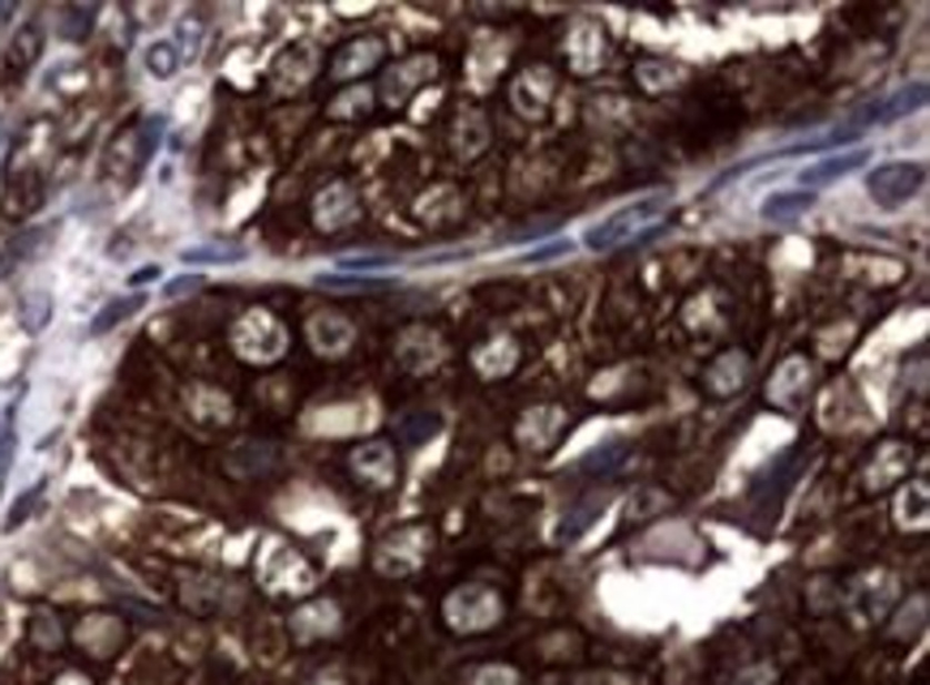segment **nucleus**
Here are the masks:
<instances>
[{
    "label": "nucleus",
    "mask_w": 930,
    "mask_h": 685,
    "mask_svg": "<svg viewBox=\"0 0 930 685\" xmlns=\"http://www.w3.org/2000/svg\"><path fill=\"white\" fill-rule=\"evenodd\" d=\"M228 343H232V356L237 360L253 364V369H270V364H279V360L288 356L292 330H288V322L274 309L253 304V309H244L237 322H232Z\"/></svg>",
    "instance_id": "nucleus-1"
},
{
    "label": "nucleus",
    "mask_w": 930,
    "mask_h": 685,
    "mask_svg": "<svg viewBox=\"0 0 930 685\" xmlns=\"http://www.w3.org/2000/svg\"><path fill=\"white\" fill-rule=\"evenodd\" d=\"M669 193H652V198H639V202H630V206L613 210L609 219H600V223H592L588 232H583V244L588 249H597V253H609V249H618V244H627V240H643L657 232L660 214L669 210Z\"/></svg>",
    "instance_id": "nucleus-2"
},
{
    "label": "nucleus",
    "mask_w": 930,
    "mask_h": 685,
    "mask_svg": "<svg viewBox=\"0 0 930 685\" xmlns=\"http://www.w3.org/2000/svg\"><path fill=\"white\" fill-rule=\"evenodd\" d=\"M927 184V168L918 159H888L879 168H870L867 177V193L874 198V206L897 210L904 206L909 198H918Z\"/></svg>",
    "instance_id": "nucleus-3"
},
{
    "label": "nucleus",
    "mask_w": 930,
    "mask_h": 685,
    "mask_svg": "<svg viewBox=\"0 0 930 685\" xmlns=\"http://www.w3.org/2000/svg\"><path fill=\"white\" fill-rule=\"evenodd\" d=\"M309 214H313V228H318V232H327V236L357 228L360 214H364L357 184H352V180H343V177L327 180V184L313 193V206H309Z\"/></svg>",
    "instance_id": "nucleus-4"
},
{
    "label": "nucleus",
    "mask_w": 930,
    "mask_h": 685,
    "mask_svg": "<svg viewBox=\"0 0 930 685\" xmlns=\"http://www.w3.org/2000/svg\"><path fill=\"white\" fill-rule=\"evenodd\" d=\"M447 356H450V347H447V339H442V330L424 326V322L403 326L399 330V339H394V360H399V369L412 373V377H424V373L442 369Z\"/></svg>",
    "instance_id": "nucleus-5"
},
{
    "label": "nucleus",
    "mask_w": 930,
    "mask_h": 685,
    "mask_svg": "<svg viewBox=\"0 0 930 685\" xmlns=\"http://www.w3.org/2000/svg\"><path fill=\"white\" fill-rule=\"evenodd\" d=\"M318 69H322L318 43H304V39H300L292 48H283V52L274 57V64H270V94H274V99H292V94H300V90L318 78Z\"/></svg>",
    "instance_id": "nucleus-6"
},
{
    "label": "nucleus",
    "mask_w": 930,
    "mask_h": 685,
    "mask_svg": "<svg viewBox=\"0 0 930 685\" xmlns=\"http://www.w3.org/2000/svg\"><path fill=\"white\" fill-rule=\"evenodd\" d=\"M258 574H262L267 592H274V596H300V592L313 587V570L304 566V557H300L297 548H288V544H274V540H270L267 553H262Z\"/></svg>",
    "instance_id": "nucleus-7"
},
{
    "label": "nucleus",
    "mask_w": 930,
    "mask_h": 685,
    "mask_svg": "<svg viewBox=\"0 0 930 685\" xmlns=\"http://www.w3.org/2000/svg\"><path fill=\"white\" fill-rule=\"evenodd\" d=\"M562 52H567V64L574 78H592V73H600V64L609 60V34L592 18H574L567 27V39H562Z\"/></svg>",
    "instance_id": "nucleus-8"
},
{
    "label": "nucleus",
    "mask_w": 930,
    "mask_h": 685,
    "mask_svg": "<svg viewBox=\"0 0 930 685\" xmlns=\"http://www.w3.org/2000/svg\"><path fill=\"white\" fill-rule=\"evenodd\" d=\"M447 622L450 629H463V634H477L502 622V596L489 592V587H459L447 600Z\"/></svg>",
    "instance_id": "nucleus-9"
},
{
    "label": "nucleus",
    "mask_w": 930,
    "mask_h": 685,
    "mask_svg": "<svg viewBox=\"0 0 930 685\" xmlns=\"http://www.w3.org/2000/svg\"><path fill=\"white\" fill-rule=\"evenodd\" d=\"M48 202V180L39 168H13L4 189H0V219L9 223H27Z\"/></svg>",
    "instance_id": "nucleus-10"
},
{
    "label": "nucleus",
    "mask_w": 930,
    "mask_h": 685,
    "mask_svg": "<svg viewBox=\"0 0 930 685\" xmlns=\"http://www.w3.org/2000/svg\"><path fill=\"white\" fill-rule=\"evenodd\" d=\"M553 94H558V73L549 64H528L510 82V108L528 120H544L553 108Z\"/></svg>",
    "instance_id": "nucleus-11"
},
{
    "label": "nucleus",
    "mask_w": 930,
    "mask_h": 685,
    "mask_svg": "<svg viewBox=\"0 0 930 685\" xmlns=\"http://www.w3.org/2000/svg\"><path fill=\"white\" fill-rule=\"evenodd\" d=\"M304 343H309L313 356L343 360L352 352V343H357V326L343 313H334V309H318V313L304 318Z\"/></svg>",
    "instance_id": "nucleus-12"
},
{
    "label": "nucleus",
    "mask_w": 930,
    "mask_h": 685,
    "mask_svg": "<svg viewBox=\"0 0 930 685\" xmlns=\"http://www.w3.org/2000/svg\"><path fill=\"white\" fill-rule=\"evenodd\" d=\"M382 60H387V39H382V34H357V39H348V43L330 57L327 73L334 82H360L364 73L382 69Z\"/></svg>",
    "instance_id": "nucleus-13"
},
{
    "label": "nucleus",
    "mask_w": 930,
    "mask_h": 685,
    "mask_svg": "<svg viewBox=\"0 0 930 685\" xmlns=\"http://www.w3.org/2000/svg\"><path fill=\"white\" fill-rule=\"evenodd\" d=\"M810 386H814V364L807 356H784L777 373L768 377V403L777 412H798L807 403Z\"/></svg>",
    "instance_id": "nucleus-14"
},
{
    "label": "nucleus",
    "mask_w": 930,
    "mask_h": 685,
    "mask_svg": "<svg viewBox=\"0 0 930 685\" xmlns=\"http://www.w3.org/2000/svg\"><path fill=\"white\" fill-rule=\"evenodd\" d=\"M429 544H433V532H429V527H399L394 536L382 540V548H378V570H382V574H412V570H420V562L429 557Z\"/></svg>",
    "instance_id": "nucleus-15"
},
{
    "label": "nucleus",
    "mask_w": 930,
    "mask_h": 685,
    "mask_svg": "<svg viewBox=\"0 0 930 685\" xmlns=\"http://www.w3.org/2000/svg\"><path fill=\"white\" fill-rule=\"evenodd\" d=\"M348 467L369 488H394L399 484V454H394L390 442H360V446H352Z\"/></svg>",
    "instance_id": "nucleus-16"
},
{
    "label": "nucleus",
    "mask_w": 930,
    "mask_h": 685,
    "mask_svg": "<svg viewBox=\"0 0 930 685\" xmlns=\"http://www.w3.org/2000/svg\"><path fill=\"white\" fill-rule=\"evenodd\" d=\"M438 78V57L433 52H417V57L399 60V64H390L387 78H382V99H387L390 108H399V103H408L412 94H417L424 82H433Z\"/></svg>",
    "instance_id": "nucleus-17"
},
{
    "label": "nucleus",
    "mask_w": 930,
    "mask_h": 685,
    "mask_svg": "<svg viewBox=\"0 0 930 685\" xmlns=\"http://www.w3.org/2000/svg\"><path fill=\"white\" fill-rule=\"evenodd\" d=\"M747 382H750V356L742 347H724L717 360H708V369L699 377V386H703L708 399H733V394L747 390Z\"/></svg>",
    "instance_id": "nucleus-18"
},
{
    "label": "nucleus",
    "mask_w": 930,
    "mask_h": 685,
    "mask_svg": "<svg viewBox=\"0 0 930 685\" xmlns=\"http://www.w3.org/2000/svg\"><path fill=\"white\" fill-rule=\"evenodd\" d=\"M909 467H913V446L909 442H879L874 454H870V463L862 467V488L867 493H883V488H892V484L909 476Z\"/></svg>",
    "instance_id": "nucleus-19"
},
{
    "label": "nucleus",
    "mask_w": 930,
    "mask_h": 685,
    "mask_svg": "<svg viewBox=\"0 0 930 685\" xmlns=\"http://www.w3.org/2000/svg\"><path fill=\"white\" fill-rule=\"evenodd\" d=\"M43 43H48V34H43L39 22H27V27L13 30V39L4 43V87L27 82L30 69L43 57Z\"/></svg>",
    "instance_id": "nucleus-20"
},
{
    "label": "nucleus",
    "mask_w": 930,
    "mask_h": 685,
    "mask_svg": "<svg viewBox=\"0 0 930 685\" xmlns=\"http://www.w3.org/2000/svg\"><path fill=\"white\" fill-rule=\"evenodd\" d=\"M519 356L523 352H519V343L510 334H489L468 352V364L477 369V377H484V382H502V377H510L519 369Z\"/></svg>",
    "instance_id": "nucleus-21"
},
{
    "label": "nucleus",
    "mask_w": 930,
    "mask_h": 685,
    "mask_svg": "<svg viewBox=\"0 0 930 685\" xmlns=\"http://www.w3.org/2000/svg\"><path fill=\"white\" fill-rule=\"evenodd\" d=\"M73 643L87 656H99V659L117 656L120 647H124V622L112 617V613H87L78 622V629H73Z\"/></svg>",
    "instance_id": "nucleus-22"
},
{
    "label": "nucleus",
    "mask_w": 930,
    "mask_h": 685,
    "mask_svg": "<svg viewBox=\"0 0 930 685\" xmlns=\"http://www.w3.org/2000/svg\"><path fill=\"white\" fill-rule=\"evenodd\" d=\"M567 429V407H528L523 420H519V446L532 450V454H544V450L558 446V433Z\"/></svg>",
    "instance_id": "nucleus-23"
},
{
    "label": "nucleus",
    "mask_w": 930,
    "mask_h": 685,
    "mask_svg": "<svg viewBox=\"0 0 930 685\" xmlns=\"http://www.w3.org/2000/svg\"><path fill=\"white\" fill-rule=\"evenodd\" d=\"M184 407H189V416L198 420V424H207V429H223V424L237 420L232 394H223L219 386H207V382H193V386L184 390Z\"/></svg>",
    "instance_id": "nucleus-24"
},
{
    "label": "nucleus",
    "mask_w": 930,
    "mask_h": 685,
    "mask_svg": "<svg viewBox=\"0 0 930 685\" xmlns=\"http://www.w3.org/2000/svg\"><path fill=\"white\" fill-rule=\"evenodd\" d=\"M484 147H489V120L480 117L477 108H459L454 124H450V150H454V159L472 163Z\"/></svg>",
    "instance_id": "nucleus-25"
},
{
    "label": "nucleus",
    "mask_w": 930,
    "mask_h": 685,
    "mask_svg": "<svg viewBox=\"0 0 930 685\" xmlns=\"http://www.w3.org/2000/svg\"><path fill=\"white\" fill-rule=\"evenodd\" d=\"M867 150L853 147L844 150V154H832V159H819V163H810L807 172H798V189H807V193H814V189H823V184H832V180L849 177V172H858V168H867Z\"/></svg>",
    "instance_id": "nucleus-26"
},
{
    "label": "nucleus",
    "mask_w": 930,
    "mask_h": 685,
    "mask_svg": "<svg viewBox=\"0 0 930 685\" xmlns=\"http://www.w3.org/2000/svg\"><path fill=\"white\" fill-rule=\"evenodd\" d=\"M687 82V69L678 60H664V57H648L634 64V87L643 94H669Z\"/></svg>",
    "instance_id": "nucleus-27"
},
{
    "label": "nucleus",
    "mask_w": 930,
    "mask_h": 685,
    "mask_svg": "<svg viewBox=\"0 0 930 685\" xmlns=\"http://www.w3.org/2000/svg\"><path fill=\"white\" fill-rule=\"evenodd\" d=\"M814 206V193H807V189H780V193H768L763 198V219L768 223H793V219H802L807 210Z\"/></svg>",
    "instance_id": "nucleus-28"
},
{
    "label": "nucleus",
    "mask_w": 930,
    "mask_h": 685,
    "mask_svg": "<svg viewBox=\"0 0 930 685\" xmlns=\"http://www.w3.org/2000/svg\"><path fill=\"white\" fill-rule=\"evenodd\" d=\"M142 64H147V73L154 78V82H168V78H177V69L184 64V60H180L172 39H154V43L142 48Z\"/></svg>",
    "instance_id": "nucleus-29"
},
{
    "label": "nucleus",
    "mask_w": 930,
    "mask_h": 685,
    "mask_svg": "<svg viewBox=\"0 0 930 685\" xmlns=\"http://www.w3.org/2000/svg\"><path fill=\"white\" fill-rule=\"evenodd\" d=\"M922 99H927V82L900 87L892 99H883V108H870L867 120H874V124H883V120H897V117H904V112H913V108H922Z\"/></svg>",
    "instance_id": "nucleus-30"
},
{
    "label": "nucleus",
    "mask_w": 930,
    "mask_h": 685,
    "mask_svg": "<svg viewBox=\"0 0 930 685\" xmlns=\"http://www.w3.org/2000/svg\"><path fill=\"white\" fill-rule=\"evenodd\" d=\"M373 108V90L369 87H348V90H339L334 99L327 103V117L330 120H357V117H364Z\"/></svg>",
    "instance_id": "nucleus-31"
},
{
    "label": "nucleus",
    "mask_w": 930,
    "mask_h": 685,
    "mask_svg": "<svg viewBox=\"0 0 930 685\" xmlns=\"http://www.w3.org/2000/svg\"><path fill=\"white\" fill-rule=\"evenodd\" d=\"M180 258H184V266H232L244 258V249L240 244H202V249H184Z\"/></svg>",
    "instance_id": "nucleus-32"
},
{
    "label": "nucleus",
    "mask_w": 930,
    "mask_h": 685,
    "mask_svg": "<svg viewBox=\"0 0 930 685\" xmlns=\"http://www.w3.org/2000/svg\"><path fill=\"white\" fill-rule=\"evenodd\" d=\"M897 523L900 527H922L927 523V484L922 480H913V488H904L897 502Z\"/></svg>",
    "instance_id": "nucleus-33"
},
{
    "label": "nucleus",
    "mask_w": 930,
    "mask_h": 685,
    "mask_svg": "<svg viewBox=\"0 0 930 685\" xmlns=\"http://www.w3.org/2000/svg\"><path fill=\"white\" fill-rule=\"evenodd\" d=\"M318 288L322 292H382V288H390V279H369V274H322L318 279Z\"/></svg>",
    "instance_id": "nucleus-34"
},
{
    "label": "nucleus",
    "mask_w": 930,
    "mask_h": 685,
    "mask_svg": "<svg viewBox=\"0 0 930 685\" xmlns=\"http://www.w3.org/2000/svg\"><path fill=\"white\" fill-rule=\"evenodd\" d=\"M22 322L27 330H43L52 322V292H27L22 296Z\"/></svg>",
    "instance_id": "nucleus-35"
},
{
    "label": "nucleus",
    "mask_w": 930,
    "mask_h": 685,
    "mask_svg": "<svg viewBox=\"0 0 930 685\" xmlns=\"http://www.w3.org/2000/svg\"><path fill=\"white\" fill-rule=\"evenodd\" d=\"M138 304H142V300H138V296L112 300V304H108V309H103V313H99V318L90 322V334H103V330H112V326H117V322H124V318H129V313H133Z\"/></svg>",
    "instance_id": "nucleus-36"
},
{
    "label": "nucleus",
    "mask_w": 930,
    "mask_h": 685,
    "mask_svg": "<svg viewBox=\"0 0 930 685\" xmlns=\"http://www.w3.org/2000/svg\"><path fill=\"white\" fill-rule=\"evenodd\" d=\"M39 497H43V480H39V484L30 488L27 497H22L18 506H13V514L4 518V532H18V527H22V523H27V518H30V510H34V502H39Z\"/></svg>",
    "instance_id": "nucleus-37"
},
{
    "label": "nucleus",
    "mask_w": 930,
    "mask_h": 685,
    "mask_svg": "<svg viewBox=\"0 0 930 685\" xmlns=\"http://www.w3.org/2000/svg\"><path fill=\"white\" fill-rule=\"evenodd\" d=\"M90 9H64V39H82L90 27Z\"/></svg>",
    "instance_id": "nucleus-38"
},
{
    "label": "nucleus",
    "mask_w": 930,
    "mask_h": 685,
    "mask_svg": "<svg viewBox=\"0 0 930 685\" xmlns=\"http://www.w3.org/2000/svg\"><path fill=\"white\" fill-rule=\"evenodd\" d=\"M339 266H348V270H382V266H390V258H387V253H360V258H343Z\"/></svg>",
    "instance_id": "nucleus-39"
},
{
    "label": "nucleus",
    "mask_w": 930,
    "mask_h": 685,
    "mask_svg": "<svg viewBox=\"0 0 930 685\" xmlns=\"http://www.w3.org/2000/svg\"><path fill=\"white\" fill-rule=\"evenodd\" d=\"M34 638H39L43 647H57V643H60V638H64V634H60V629H57V622H52V617L43 613V622L34 617Z\"/></svg>",
    "instance_id": "nucleus-40"
},
{
    "label": "nucleus",
    "mask_w": 930,
    "mask_h": 685,
    "mask_svg": "<svg viewBox=\"0 0 930 685\" xmlns=\"http://www.w3.org/2000/svg\"><path fill=\"white\" fill-rule=\"evenodd\" d=\"M193 288H202V274H184V279H172L163 292L177 300V296H184V292H193Z\"/></svg>",
    "instance_id": "nucleus-41"
},
{
    "label": "nucleus",
    "mask_w": 930,
    "mask_h": 685,
    "mask_svg": "<svg viewBox=\"0 0 930 685\" xmlns=\"http://www.w3.org/2000/svg\"><path fill=\"white\" fill-rule=\"evenodd\" d=\"M52 685H94V682H90L87 673H78V668H64V673H60Z\"/></svg>",
    "instance_id": "nucleus-42"
},
{
    "label": "nucleus",
    "mask_w": 930,
    "mask_h": 685,
    "mask_svg": "<svg viewBox=\"0 0 930 685\" xmlns=\"http://www.w3.org/2000/svg\"><path fill=\"white\" fill-rule=\"evenodd\" d=\"M159 274H163L159 266H142V270H133V279H129V283H133V288H142V283H154Z\"/></svg>",
    "instance_id": "nucleus-43"
}]
</instances>
